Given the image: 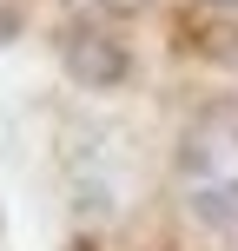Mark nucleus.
I'll use <instances>...</instances> for the list:
<instances>
[{
    "mask_svg": "<svg viewBox=\"0 0 238 251\" xmlns=\"http://www.w3.org/2000/svg\"><path fill=\"white\" fill-rule=\"evenodd\" d=\"M60 66L79 79V86H119L126 79V47L86 20V26H66L60 33Z\"/></svg>",
    "mask_w": 238,
    "mask_h": 251,
    "instance_id": "1",
    "label": "nucleus"
},
{
    "mask_svg": "<svg viewBox=\"0 0 238 251\" xmlns=\"http://www.w3.org/2000/svg\"><path fill=\"white\" fill-rule=\"evenodd\" d=\"M93 7H106V13H132L139 0H93Z\"/></svg>",
    "mask_w": 238,
    "mask_h": 251,
    "instance_id": "2",
    "label": "nucleus"
},
{
    "mask_svg": "<svg viewBox=\"0 0 238 251\" xmlns=\"http://www.w3.org/2000/svg\"><path fill=\"white\" fill-rule=\"evenodd\" d=\"M218 7H238V0H218Z\"/></svg>",
    "mask_w": 238,
    "mask_h": 251,
    "instance_id": "3",
    "label": "nucleus"
}]
</instances>
